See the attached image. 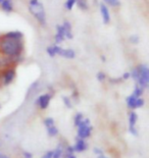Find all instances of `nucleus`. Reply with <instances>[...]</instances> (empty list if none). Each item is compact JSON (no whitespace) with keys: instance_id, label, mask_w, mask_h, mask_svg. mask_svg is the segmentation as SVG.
<instances>
[{"instance_id":"nucleus-1","label":"nucleus","mask_w":149,"mask_h":158,"mask_svg":"<svg viewBox=\"0 0 149 158\" xmlns=\"http://www.w3.org/2000/svg\"><path fill=\"white\" fill-rule=\"evenodd\" d=\"M23 45L19 40H13L8 38H3L0 40V52L8 57L18 56L22 51Z\"/></svg>"},{"instance_id":"nucleus-2","label":"nucleus","mask_w":149,"mask_h":158,"mask_svg":"<svg viewBox=\"0 0 149 158\" xmlns=\"http://www.w3.org/2000/svg\"><path fill=\"white\" fill-rule=\"evenodd\" d=\"M29 10L41 25L46 23V13L44 6L39 0H30Z\"/></svg>"},{"instance_id":"nucleus-3","label":"nucleus","mask_w":149,"mask_h":158,"mask_svg":"<svg viewBox=\"0 0 149 158\" xmlns=\"http://www.w3.org/2000/svg\"><path fill=\"white\" fill-rule=\"evenodd\" d=\"M138 86L141 88L146 89L149 84V69L146 64L139 65V77L137 80Z\"/></svg>"},{"instance_id":"nucleus-4","label":"nucleus","mask_w":149,"mask_h":158,"mask_svg":"<svg viewBox=\"0 0 149 158\" xmlns=\"http://www.w3.org/2000/svg\"><path fill=\"white\" fill-rule=\"evenodd\" d=\"M91 132H92V127L90 126V119L84 118L78 126V138L86 139V138L90 137Z\"/></svg>"},{"instance_id":"nucleus-5","label":"nucleus","mask_w":149,"mask_h":158,"mask_svg":"<svg viewBox=\"0 0 149 158\" xmlns=\"http://www.w3.org/2000/svg\"><path fill=\"white\" fill-rule=\"evenodd\" d=\"M52 46H53L54 52H55L56 55H60L67 59H73L76 57V52H74L73 49H63L57 45H52Z\"/></svg>"},{"instance_id":"nucleus-6","label":"nucleus","mask_w":149,"mask_h":158,"mask_svg":"<svg viewBox=\"0 0 149 158\" xmlns=\"http://www.w3.org/2000/svg\"><path fill=\"white\" fill-rule=\"evenodd\" d=\"M138 116L135 111H132L129 115V131L133 136H137V130H136V123H137Z\"/></svg>"},{"instance_id":"nucleus-7","label":"nucleus","mask_w":149,"mask_h":158,"mask_svg":"<svg viewBox=\"0 0 149 158\" xmlns=\"http://www.w3.org/2000/svg\"><path fill=\"white\" fill-rule=\"evenodd\" d=\"M50 100H51V96H50L49 94H43V95H41L37 99L36 104L39 105V107L41 109H46L49 105Z\"/></svg>"},{"instance_id":"nucleus-8","label":"nucleus","mask_w":149,"mask_h":158,"mask_svg":"<svg viewBox=\"0 0 149 158\" xmlns=\"http://www.w3.org/2000/svg\"><path fill=\"white\" fill-rule=\"evenodd\" d=\"M87 148H88V145L85 142V139H80V138H78L76 141V144L73 146L74 152H83V151L87 150Z\"/></svg>"},{"instance_id":"nucleus-9","label":"nucleus","mask_w":149,"mask_h":158,"mask_svg":"<svg viewBox=\"0 0 149 158\" xmlns=\"http://www.w3.org/2000/svg\"><path fill=\"white\" fill-rule=\"evenodd\" d=\"M100 13L102 15V19L103 23L107 25L110 22V15H109V10H108V7L104 4V3H101L100 4Z\"/></svg>"},{"instance_id":"nucleus-10","label":"nucleus","mask_w":149,"mask_h":158,"mask_svg":"<svg viewBox=\"0 0 149 158\" xmlns=\"http://www.w3.org/2000/svg\"><path fill=\"white\" fill-rule=\"evenodd\" d=\"M64 39H66V36H64V30H63L62 25H57L56 26V34H55L56 44L62 43Z\"/></svg>"},{"instance_id":"nucleus-11","label":"nucleus","mask_w":149,"mask_h":158,"mask_svg":"<svg viewBox=\"0 0 149 158\" xmlns=\"http://www.w3.org/2000/svg\"><path fill=\"white\" fill-rule=\"evenodd\" d=\"M15 77V69H11L6 70L4 76H3V82H4L5 85H8V84H11L13 81Z\"/></svg>"},{"instance_id":"nucleus-12","label":"nucleus","mask_w":149,"mask_h":158,"mask_svg":"<svg viewBox=\"0 0 149 158\" xmlns=\"http://www.w3.org/2000/svg\"><path fill=\"white\" fill-rule=\"evenodd\" d=\"M63 30H64V36L67 39H73V33H72V25L70 22L66 21L63 23Z\"/></svg>"},{"instance_id":"nucleus-13","label":"nucleus","mask_w":149,"mask_h":158,"mask_svg":"<svg viewBox=\"0 0 149 158\" xmlns=\"http://www.w3.org/2000/svg\"><path fill=\"white\" fill-rule=\"evenodd\" d=\"M5 38L8 39H13V40H21L23 38V34L19 31H15V32H9L7 34L4 35Z\"/></svg>"},{"instance_id":"nucleus-14","label":"nucleus","mask_w":149,"mask_h":158,"mask_svg":"<svg viewBox=\"0 0 149 158\" xmlns=\"http://www.w3.org/2000/svg\"><path fill=\"white\" fill-rule=\"evenodd\" d=\"M139 97L134 96L133 94H131L130 96L127 98V104H128V107L131 109H135V103H136V100Z\"/></svg>"},{"instance_id":"nucleus-15","label":"nucleus","mask_w":149,"mask_h":158,"mask_svg":"<svg viewBox=\"0 0 149 158\" xmlns=\"http://www.w3.org/2000/svg\"><path fill=\"white\" fill-rule=\"evenodd\" d=\"M1 6L6 12H11L12 10V3L11 0H2L1 1Z\"/></svg>"},{"instance_id":"nucleus-16","label":"nucleus","mask_w":149,"mask_h":158,"mask_svg":"<svg viewBox=\"0 0 149 158\" xmlns=\"http://www.w3.org/2000/svg\"><path fill=\"white\" fill-rule=\"evenodd\" d=\"M46 129H47V134H48L50 137H55V136L58 135V129L55 127V124H54V126L46 127Z\"/></svg>"},{"instance_id":"nucleus-17","label":"nucleus","mask_w":149,"mask_h":158,"mask_svg":"<svg viewBox=\"0 0 149 158\" xmlns=\"http://www.w3.org/2000/svg\"><path fill=\"white\" fill-rule=\"evenodd\" d=\"M62 154H63V149L62 147L58 145L56 147V149L53 151L52 154V158H62Z\"/></svg>"},{"instance_id":"nucleus-18","label":"nucleus","mask_w":149,"mask_h":158,"mask_svg":"<svg viewBox=\"0 0 149 158\" xmlns=\"http://www.w3.org/2000/svg\"><path fill=\"white\" fill-rule=\"evenodd\" d=\"M76 4L82 10H87L88 9V3L86 0H76Z\"/></svg>"},{"instance_id":"nucleus-19","label":"nucleus","mask_w":149,"mask_h":158,"mask_svg":"<svg viewBox=\"0 0 149 158\" xmlns=\"http://www.w3.org/2000/svg\"><path fill=\"white\" fill-rule=\"evenodd\" d=\"M143 92H144V89H143V88H141L140 86L136 85V87H135L134 92H133V95H134V96H136V97H141V96H142V94H143Z\"/></svg>"},{"instance_id":"nucleus-20","label":"nucleus","mask_w":149,"mask_h":158,"mask_svg":"<svg viewBox=\"0 0 149 158\" xmlns=\"http://www.w3.org/2000/svg\"><path fill=\"white\" fill-rule=\"evenodd\" d=\"M84 119V116L82 113H77L76 116H74V126L78 127L80 124V123L82 122V120Z\"/></svg>"},{"instance_id":"nucleus-21","label":"nucleus","mask_w":149,"mask_h":158,"mask_svg":"<svg viewBox=\"0 0 149 158\" xmlns=\"http://www.w3.org/2000/svg\"><path fill=\"white\" fill-rule=\"evenodd\" d=\"M104 2L107 3L108 5L113 6V7H116V6H120L121 5L120 0H104Z\"/></svg>"},{"instance_id":"nucleus-22","label":"nucleus","mask_w":149,"mask_h":158,"mask_svg":"<svg viewBox=\"0 0 149 158\" xmlns=\"http://www.w3.org/2000/svg\"><path fill=\"white\" fill-rule=\"evenodd\" d=\"M130 76H131V78L135 80V81H137L138 80V77H139V66H137V68H135L133 70H132V73H130Z\"/></svg>"},{"instance_id":"nucleus-23","label":"nucleus","mask_w":149,"mask_h":158,"mask_svg":"<svg viewBox=\"0 0 149 158\" xmlns=\"http://www.w3.org/2000/svg\"><path fill=\"white\" fill-rule=\"evenodd\" d=\"M54 119L52 118V117H47V118L44 119V126H45L46 127H51V126H54Z\"/></svg>"},{"instance_id":"nucleus-24","label":"nucleus","mask_w":149,"mask_h":158,"mask_svg":"<svg viewBox=\"0 0 149 158\" xmlns=\"http://www.w3.org/2000/svg\"><path fill=\"white\" fill-rule=\"evenodd\" d=\"M74 4H76V0H66V8L69 9V10H72Z\"/></svg>"},{"instance_id":"nucleus-25","label":"nucleus","mask_w":149,"mask_h":158,"mask_svg":"<svg viewBox=\"0 0 149 158\" xmlns=\"http://www.w3.org/2000/svg\"><path fill=\"white\" fill-rule=\"evenodd\" d=\"M143 105H144V99L141 98V97L137 98L136 103H135V109H136V108H140V107H142Z\"/></svg>"},{"instance_id":"nucleus-26","label":"nucleus","mask_w":149,"mask_h":158,"mask_svg":"<svg viewBox=\"0 0 149 158\" xmlns=\"http://www.w3.org/2000/svg\"><path fill=\"white\" fill-rule=\"evenodd\" d=\"M46 51H47V53H48V55L50 57H54V56L56 55L55 52H54L53 46H48V47H47V49H46Z\"/></svg>"},{"instance_id":"nucleus-27","label":"nucleus","mask_w":149,"mask_h":158,"mask_svg":"<svg viewBox=\"0 0 149 158\" xmlns=\"http://www.w3.org/2000/svg\"><path fill=\"white\" fill-rule=\"evenodd\" d=\"M62 100H63L64 105H66V107H69V108H72V102H70V98H67V97L63 96V97H62Z\"/></svg>"},{"instance_id":"nucleus-28","label":"nucleus","mask_w":149,"mask_h":158,"mask_svg":"<svg viewBox=\"0 0 149 158\" xmlns=\"http://www.w3.org/2000/svg\"><path fill=\"white\" fill-rule=\"evenodd\" d=\"M96 78H97L98 81H99V82H103V81L105 80V78H106V76H105V73H104L100 72V73H97Z\"/></svg>"},{"instance_id":"nucleus-29","label":"nucleus","mask_w":149,"mask_h":158,"mask_svg":"<svg viewBox=\"0 0 149 158\" xmlns=\"http://www.w3.org/2000/svg\"><path fill=\"white\" fill-rule=\"evenodd\" d=\"M8 63H9V60L7 58H5V57H0V68L7 65Z\"/></svg>"},{"instance_id":"nucleus-30","label":"nucleus","mask_w":149,"mask_h":158,"mask_svg":"<svg viewBox=\"0 0 149 158\" xmlns=\"http://www.w3.org/2000/svg\"><path fill=\"white\" fill-rule=\"evenodd\" d=\"M130 42L133 43V44H138L139 43V37L134 35V36H131L130 37Z\"/></svg>"},{"instance_id":"nucleus-31","label":"nucleus","mask_w":149,"mask_h":158,"mask_svg":"<svg viewBox=\"0 0 149 158\" xmlns=\"http://www.w3.org/2000/svg\"><path fill=\"white\" fill-rule=\"evenodd\" d=\"M23 158H33L32 153L28 152V151H23Z\"/></svg>"},{"instance_id":"nucleus-32","label":"nucleus","mask_w":149,"mask_h":158,"mask_svg":"<svg viewBox=\"0 0 149 158\" xmlns=\"http://www.w3.org/2000/svg\"><path fill=\"white\" fill-rule=\"evenodd\" d=\"M52 154H53V151H48L45 155H43L41 158H52Z\"/></svg>"},{"instance_id":"nucleus-33","label":"nucleus","mask_w":149,"mask_h":158,"mask_svg":"<svg viewBox=\"0 0 149 158\" xmlns=\"http://www.w3.org/2000/svg\"><path fill=\"white\" fill-rule=\"evenodd\" d=\"M94 152H95L97 155H103V152H102V150L99 149V148H95L94 149Z\"/></svg>"},{"instance_id":"nucleus-34","label":"nucleus","mask_w":149,"mask_h":158,"mask_svg":"<svg viewBox=\"0 0 149 158\" xmlns=\"http://www.w3.org/2000/svg\"><path fill=\"white\" fill-rule=\"evenodd\" d=\"M130 73H124V75H123V78H121V79H123V80H128L129 78H130Z\"/></svg>"},{"instance_id":"nucleus-35","label":"nucleus","mask_w":149,"mask_h":158,"mask_svg":"<svg viewBox=\"0 0 149 158\" xmlns=\"http://www.w3.org/2000/svg\"><path fill=\"white\" fill-rule=\"evenodd\" d=\"M0 158H8V157L6 156L5 154H2V153H0Z\"/></svg>"},{"instance_id":"nucleus-36","label":"nucleus","mask_w":149,"mask_h":158,"mask_svg":"<svg viewBox=\"0 0 149 158\" xmlns=\"http://www.w3.org/2000/svg\"><path fill=\"white\" fill-rule=\"evenodd\" d=\"M98 158H106V157H104L103 155H98Z\"/></svg>"},{"instance_id":"nucleus-37","label":"nucleus","mask_w":149,"mask_h":158,"mask_svg":"<svg viewBox=\"0 0 149 158\" xmlns=\"http://www.w3.org/2000/svg\"><path fill=\"white\" fill-rule=\"evenodd\" d=\"M66 158H76V157H74V155H70V156H67Z\"/></svg>"},{"instance_id":"nucleus-38","label":"nucleus","mask_w":149,"mask_h":158,"mask_svg":"<svg viewBox=\"0 0 149 158\" xmlns=\"http://www.w3.org/2000/svg\"><path fill=\"white\" fill-rule=\"evenodd\" d=\"M1 1H2V0H0V2H1Z\"/></svg>"}]
</instances>
